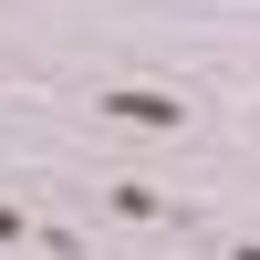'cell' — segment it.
Listing matches in <instances>:
<instances>
[{"mask_svg": "<svg viewBox=\"0 0 260 260\" xmlns=\"http://www.w3.org/2000/svg\"><path fill=\"white\" fill-rule=\"evenodd\" d=\"M104 115L136 125V136H167V125H177V94H104Z\"/></svg>", "mask_w": 260, "mask_h": 260, "instance_id": "obj_1", "label": "cell"}]
</instances>
